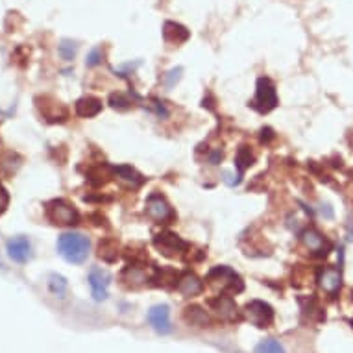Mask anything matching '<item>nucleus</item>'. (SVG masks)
<instances>
[{
  "mask_svg": "<svg viewBox=\"0 0 353 353\" xmlns=\"http://www.w3.org/2000/svg\"><path fill=\"white\" fill-rule=\"evenodd\" d=\"M89 248H91V243L85 235L76 232L63 233L61 237L58 239V252L59 255L63 257L67 263H72V265H81L83 261L87 259L89 255Z\"/></svg>",
  "mask_w": 353,
  "mask_h": 353,
  "instance_id": "f257e3e1",
  "label": "nucleus"
},
{
  "mask_svg": "<svg viewBox=\"0 0 353 353\" xmlns=\"http://www.w3.org/2000/svg\"><path fill=\"white\" fill-rule=\"evenodd\" d=\"M45 214L47 219L56 224V226H74L80 222V213L78 209L70 202L63 200V198H56L45 205Z\"/></svg>",
  "mask_w": 353,
  "mask_h": 353,
  "instance_id": "f03ea898",
  "label": "nucleus"
},
{
  "mask_svg": "<svg viewBox=\"0 0 353 353\" xmlns=\"http://www.w3.org/2000/svg\"><path fill=\"white\" fill-rule=\"evenodd\" d=\"M250 105L259 113H270L278 105V93L276 85L270 78H259L257 87H255V99L250 102Z\"/></svg>",
  "mask_w": 353,
  "mask_h": 353,
  "instance_id": "7ed1b4c3",
  "label": "nucleus"
},
{
  "mask_svg": "<svg viewBox=\"0 0 353 353\" xmlns=\"http://www.w3.org/2000/svg\"><path fill=\"white\" fill-rule=\"evenodd\" d=\"M154 246L165 257H183L191 248L187 241H183L180 235H176L172 232L157 233L154 237Z\"/></svg>",
  "mask_w": 353,
  "mask_h": 353,
  "instance_id": "20e7f679",
  "label": "nucleus"
},
{
  "mask_svg": "<svg viewBox=\"0 0 353 353\" xmlns=\"http://www.w3.org/2000/svg\"><path fill=\"white\" fill-rule=\"evenodd\" d=\"M208 281L214 289L224 290V292H241L244 289L241 278L230 267L211 268L208 274Z\"/></svg>",
  "mask_w": 353,
  "mask_h": 353,
  "instance_id": "39448f33",
  "label": "nucleus"
},
{
  "mask_svg": "<svg viewBox=\"0 0 353 353\" xmlns=\"http://www.w3.org/2000/svg\"><path fill=\"white\" fill-rule=\"evenodd\" d=\"M244 316L255 327H268L274 322V309L263 300H252L244 307Z\"/></svg>",
  "mask_w": 353,
  "mask_h": 353,
  "instance_id": "423d86ee",
  "label": "nucleus"
},
{
  "mask_svg": "<svg viewBox=\"0 0 353 353\" xmlns=\"http://www.w3.org/2000/svg\"><path fill=\"white\" fill-rule=\"evenodd\" d=\"M35 105H37L41 117L47 122L54 124V122H65L69 119V110L52 97H37Z\"/></svg>",
  "mask_w": 353,
  "mask_h": 353,
  "instance_id": "0eeeda50",
  "label": "nucleus"
},
{
  "mask_svg": "<svg viewBox=\"0 0 353 353\" xmlns=\"http://www.w3.org/2000/svg\"><path fill=\"white\" fill-rule=\"evenodd\" d=\"M301 243L305 246L309 252L316 257H325V255L330 254L331 248H333V244L330 243V239L325 237L324 233H320L316 228H307L303 230L300 235Z\"/></svg>",
  "mask_w": 353,
  "mask_h": 353,
  "instance_id": "6e6552de",
  "label": "nucleus"
},
{
  "mask_svg": "<svg viewBox=\"0 0 353 353\" xmlns=\"http://www.w3.org/2000/svg\"><path fill=\"white\" fill-rule=\"evenodd\" d=\"M145 213L150 216L152 220H156L159 224L170 222L174 219V211L170 208V203L161 196V194H150L146 198Z\"/></svg>",
  "mask_w": 353,
  "mask_h": 353,
  "instance_id": "1a4fd4ad",
  "label": "nucleus"
},
{
  "mask_svg": "<svg viewBox=\"0 0 353 353\" xmlns=\"http://www.w3.org/2000/svg\"><path fill=\"white\" fill-rule=\"evenodd\" d=\"M110 285L111 276L110 272H105L102 268L93 267L89 270V287L93 292V298L97 301H104L110 296Z\"/></svg>",
  "mask_w": 353,
  "mask_h": 353,
  "instance_id": "9d476101",
  "label": "nucleus"
},
{
  "mask_svg": "<svg viewBox=\"0 0 353 353\" xmlns=\"http://www.w3.org/2000/svg\"><path fill=\"white\" fill-rule=\"evenodd\" d=\"M319 287L324 290L325 294L331 296V298H335L342 289V272L341 268L335 267H325L322 268L319 272Z\"/></svg>",
  "mask_w": 353,
  "mask_h": 353,
  "instance_id": "9b49d317",
  "label": "nucleus"
},
{
  "mask_svg": "<svg viewBox=\"0 0 353 353\" xmlns=\"http://www.w3.org/2000/svg\"><path fill=\"white\" fill-rule=\"evenodd\" d=\"M209 305H211V309L214 311V314H216L220 320H224V322H235V320H239L237 303H235V300L230 298V296H216L214 300H209Z\"/></svg>",
  "mask_w": 353,
  "mask_h": 353,
  "instance_id": "f8f14e48",
  "label": "nucleus"
},
{
  "mask_svg": "<svg viewBox=\"0 0 353 353\" xmlns=\"http://www.w3.org/2000/svg\"><path fill=\"white\" fill-rule=\"evenodd\" d=\"M148 322L154 330L159 333V335H168L172 331V325H170V309L168 305H154L148 311Z\"/></svg>",
  "mask_w": 353,
  "mask_h": 353,
  "instance_id": "ddd939ff",
  "label": "nucleus"
},
{
  "mask_svg": "<svg viewBox=\"0 0 353 353\" xmlns=\"http://www.w3.org/2000/svg\"><path fill=\"white\" fill-rule=\"evenodd\" d=\"M8 254L15 263H26L32 257V244L26 237L17 235L8 241Z\"/></svg>",
  "mask_w": 353,
  "mask_h": 353,
  "instance_id": "4468645a",
  "label": "nucleus"
},
{
  "mask_svg": "<svg viewBox=\"0 0 353 353\" xmlns=\"http://www.w3.org/2000/svg\"><path fill=\"white\" fill-rule=\"evenodd\" d=\"M121 281L130 289H139L143 285H146L148 281V276H146L145 268L139 267V265H128L121 274Z\"/></svg>",
  "mask_w": 353,
  "mask_h": 353,
  "instance_id": "2eb2a0df",
  "label": "nucleus"
},
{
  "mask_svg": "<svg viewBox=\"0 0 353 353\" xmlns=\"http://www.w3.org/2000/svg\"><path fill=\"white\" fill-rule=\"evenodd\" d=\"M176 289L180 290L183 296H187V298H191V296H198L200 292H202L203 281L198 278L196 274L185 272V274H181L180 278H178V285H176Z\"/></svg>",
  "mask_w": 353,
  "mask_h": 353,
  "instance_id": "dca6fc26",
  "label": "nucleus"
},
{
  "mask_svg": "<svg viewBox=\"0 0 353 353\" xmlns=\"http://www.w3.org/2000/svg\"><path fill=\"white\" fill-rule=\"evenodd\" d=\"M113 174L121 181H124L128 187L132 189H139L143 183H145V178L141 176L135 168H132L130 165H119V167H113Z\"/></svg>",
  "mask_w": 353,
  "mask_h": 353,
  "instance_id": "f3484780",
  "label": "nucleus"
},
{
  "mask_svg": "<svg viewBox=\"0 0 353 353\" xmlns=\"http://www.w3.org/2000/svg\"><path fill=\"white\" fill-rule=\"evenodd\" d=\"M189 30L185 28V26H181V24L178 23H172V21H168V23H165V26H163V37H165V41L167 43H170V45H181V43H185L187 39H189Z\"/></svg>",
  "mask_w": 353,
  "mask_h": 353,
  "instance_id": "a211bd4d",
  "label": "nucleus"
},
{
  "mask_svg": "<svg viewBox=\"0 0 353 353\" xmlns=\"http://www.w3.org/2000/svg\"><path fill=\"white\" fill-rule=\"evenodd\" d=\"M102 111V102L94 97H83L76 102V115L81 119H91Z\"/></svg>",
  "mask_w": 353,
  "mask_h": 353,
  "instance_id": "6ab92c4d",
  "label": "nucleus"
},
{
  "mask_svg": "<svg viewBox=\"0 0 353 353\" xmlns=\"http://www.w3.org/2000/svg\"><path fill=\"white\" fill-rule=\"evenodd\" d=\"M183 320H185L189 325H194V327H205V325H209L208 311L200 305L185 307V311H183Z\"/></svg>",
  "mask_w": 353,
  "mask_h": 353,
  "instance_id": "aec40b11",
  "label": "nucleus"
},
{
  "mask_svg": "<svg viewBox=\"0 0 353 353\" xmlns=\"http://www.w3.org/2000/svg\"><path fill=\"white\" fill-rule=\"evenodd\" d=\"M255 157L254 154L250 152L248 146H241L237 150V157H235V167L239 170V178L243 180V174L246 172V168H250L254 165Z\"/></svg>",
  "mask_w": 353,
  "mask_h": 353,
  "instance_id": "412c9836",
  "label": "nucleus"
},
{
  "mask_svg": "<svg viewBox=\"0 0 353 353\" xmlns=\"http://www.w3.org/2000/svg\"><path fill=\"white\" fill-rule=\"evenodd\" d=\"M111 174H113V168L108 167V165H97V167L89 168V172H87V178L91 183L94 185H102L105 181L110 180Z\"/></svg>",
  "mask_w": 353,
  "mask_h": 353,
  "instance_id": "4be33fe9",
  "label": "nucleus"
},
{
  "mask_svg": "<svg viewBox=\"0 0 353 353\" xmlns=\"http://www.w3.org/2000/svg\"><path fill=\"white\" fill-rule=\"evenodd\" d=\"M99 257L104 259L105 263H113L119 257V246L113 239H104L102 243L99 244Z\"/></svg>",
  "mask_w": 353,
  "mask_h": 353,
  "instance_id": "5701e85b",
  "label": "nucleus"
},
{
  "mask_svg": "<svg viewBox=\"0 0 353 353\" xmlns=\"http://www.w3.org/2000/svg\"><path fill=\"white\" fill-rule=\"evenodd\" d=\"M48 289L52 292L54 296H58V298H63L67 294V289H69V283H67V279L63 276H59V274H50L48 276Z\"/></svg>",
  "mask_w": 353,
  "mask_h": 353,
  "instance_id": "b1692460",
  "label": "nucleus"
},
{
  "mask_svg": "<svg viewBox=\"0 0 353 353\" xmlns=\"http://www.w3.org/2000/svg\"><path fill=\"white\" fill-rule=\"evenodd\" d=\"M255 353H287L285 352L283 344H279L278 341L274 339H267V341H261L257 346H255Z\"/></svg>",
  "mask_w": 353,
  "mask_h": 353,
  "instance_id": "393cba45",
  "label": "nucleus"
},
{
  "mask_svg": "<svg viewBox=\"0 0 353 353\" xmlns=\"http://www.w3.org/2000/svg\"><path fill=\"white\" fill-rule=\"evenodd\" d=\"M58 50H59V56H61V59H65V61H70V59H72L76 56L78 45H76L74 41L63 39V41H61V43H59Z\"/></svg>",
  "mask_w": 353,
  "mask_h": 353,
  "instance_id": "a878e982",
  "label": "nucleus"
},
{
  "mask_svg": "<svg viewBox=\"0 0 353 353\" xmlns=\"http://www.w3.org/2000/svg\"><path fill=\"white\" fill-rule=\"evenodd\" d=\"M110 104L115 108V110H121V111H126L132 108V100L128 99L124 93H113L110 97Z\"/></svg>",
  "mask_w": 353,
  "mask_h": 353,
  "instance_id": "bb28decb",
  "label": "nucleus"
},
{
  "mask_svg": "<svg viewBox=\"0 0 353 353\" xmlns=\"http://www.w3.org/2000/svg\"><path fill=\"white\" fill-rule=\"evenodd\" d=\"M181 72H183V69H181V67H176V69L168 70L167 74H165V85H167V87L176 85V83L180 81Z\"/></svg>",
  "mask_w": 353,
  "mask_h": 353,
  "instance_id": "cd10ccee",
  "label": "nucleus"
},
{
  "mask_svg": "<svg viewBox=\"0 0 353 353\" xmlns=\"http://www.w3.org/2000/svg\"><path fill=\"white\" fill-rule=\"evenodd\" d=\"M102 61V52H100V48H93L89 56H87V67H97Z\"/></svg>",
  "mask_w": 353,
  "mask_h": 353,
  "instance_id": "c85d7f7f",
  "label": "nucleus"
},
{
  "mask_svg": "<svg viewBox=\"0 0 353 353\" xmlns=\"http://www.w3.org/2000/svg\"><path fill=\"white\" fill-rule=\"evenodd\" d=\"M8 205H10V192L6 191V187L0 185V216L4 214Z\"/></svg>",
  "mask_w": 353,
  "mask_h": 353,
  "instance_id": "c756f323",
  "label": "nucleus"
},
{
  "mask_svg": "<svg viewBox=\"0 0 353 353\" xmlns=\"http://www.w3.org/2000/svg\"><path fill=\"white\" fill-rule=\"evenodd\" d=\"M320 214H322L324 219H333V216H335L333 208H331L330 203H320Z\"/></svg>",
  "mask_w": 353,
  "mask_h": 353,
  "instance_id": "7c9ffc66",
  "label": "nucleus"
},
{
  "mask_svg": "<svg viewBox=\"0 0 353 353\" xmlns=\"http://www.w3.org/2000/svg\"><path fill=\"white\" fill-rule=\"evenodd\" d=\"M224 181H226V183L230 187L239 185V183H241V181H239V180H235V176H233V174L230 172V170H226V172H224Z\"/></svg>",
  "mask_w": 353,
  "mask_h": 353,
  "instance_id": "2f4dec72",
  "label": "nucleus"
},
{
  "mask_svg": "<svg viewBox=\"0 0 353 353\" xmlns=\"http://www.w3.org/2000/svg\"><path fill=\"white\" fill-rule=\"evenodd\" d=\"M272 137H274V134L270 128H265V130L261 132V141H263V143H268V139H272Z\"/></svg>",
  "mask_w": 353,
  "mask_h": 353,
  "instance_id": "473e14b6",
  "label": "nucleus"
},
{
  "mask_svg": "<svg viewBox=\"0 0 353 353\" xmlns=\"http://www.w3.org/2000/svg\"><path fill=\"white\" fill-rule=\"evenodd\" d=\"M347 235H350V241H353V219L347 222Z\"/></svg>",
  "mask_w": 353,
  "mask_h": 353,
  "instance_id": "72a5a7b5",
  "label": "nucleus"
},
{
  "mask_svg": "<svg viewBox=\"0 0 353 353\" xmlns=\"http://www.w3.org/2000/svg\"><path fill=\"white\" fill-rule=\"evenodd\" d=\"M352 324H353V322H352Z\"/></svg>",
  "mask_w": 353,
  "mask_h": 353,
  "instance_id": "f704fd0d",
  "label": "nucleus"
}]
</instances>
